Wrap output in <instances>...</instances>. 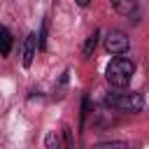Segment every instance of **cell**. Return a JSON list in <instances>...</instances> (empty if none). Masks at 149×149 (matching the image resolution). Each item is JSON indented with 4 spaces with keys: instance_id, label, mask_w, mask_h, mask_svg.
Instances as JSON below:
<instances>
[{
    "instance_id": "1",
    "label": "cell",
    "mask_w": 149,
    "mask_h": 149,
    "mask_svg": "<svg viewBox=\"0 0 149 149\" xmlns=\"http://www.w3.org/2000/svg\"><path fill=\"white\" fill-rule=\"evenodd\" d=\"M133 74H135V63H133L130 58H126V56L112 58L109 65H107V70H105V79H107V84L114 86V88L128 86L130 79H133Z\"/></svg>"
},
{
    "instance_id": "2",
    "label": "cell",
    "mask_w": 149,
    "mask_h": 149,
    "mask_svg": "<svg viewBox=\"0 0 149 149\" xmlns=\"http://www.w3.org/2000/svg\"><path fill=\"white\" fill-rule=\"evenodd\" d=\"M105 105L116 112H123V114H137L144 107V98H142V93H135V91H123V93L114 91V93L105 95Z\"/></svg>"
},
{
    "instance_id": "3",
    "label": "cell",
    "mask_w": 149,
    "mask_h": 149,
    "mask_svg": "<svg viewBox=\"0 0 149 149\" xmlns=\"http://www.w3.org/2000/svg\"><path fill=\"white\" fill-rule=\"evenodd\" d=\"M105 49L109 51V54H114V56H119V54H126L128 51V35L123 33V30H119V28H114V30H109L107 35H105Z\"/></svg>"
},
{
    "instance_id": "4",
    "label": "cell",
    "mask_w": 149,
    "mask_h": 149,
    "mask_svg": "<svg viewBox=\"0 0 149 149\" xmlns=\"http://www.w3.org/2000/svg\"><path fill=\"white\" fill-rule=\"evenodd\" d=\"M37 33H28V37L23 40V58H21V63H23V68H30L33 65V58H35V54H37Z\"/></svg>"
},
{
    "instance_id": "5",
    "label": "cell",
    "mask_w": 149,
    "mask_h": 149,
    "mask_svg": "<svg viewBox=\"0 0 149 149\" xmlns=\"http://www.w3.org/2000/svg\"><path fill=\"white\" fill-rule=\"evenodd\" d=\"M98 42H100V30H93V33L86 37L84 47H81V58H91L93 51H95V47H98Z\"/></svg>"
},
{
    "instance_id": "6",
    "label": "cell",
    "mask_w": 149,
    "mask_h": 149,
    "mask_svg": "<svg viewBox=\"0 0 149 149\" xmlns=\"http://www.w3.org/2000/svg\"><path fill=\"white\" fill-rule=\"evenodd\" d=\"M12 51V33L2 26L0 28V56H7Z\"/></svg>"
},
{
    "instance_id": "7",
    "label": "cell",
    "mask_w": 149,
    "mask_h": 149,
    "mask_svg": "<svg viewBox=\"0 0 149 149\" xmlns=\"http://www.w3.org/2000/svg\"><path fill=\"white\" fill-rule=\"evenodd\" d=\"M44 147H47V149H63V140H61L56 133H47V137H44Z\"/></svg>"
},
{
    "instance_id": "8",
    "label": "cell",
    "mask_w": 149,
    "mask_h": 149,
    "mask_svg": "<svg viewBox=\"0 0 149 149\" xmlns=\"http://www.w3.org/2000/svg\"><path fill=\"white\" fill-rule=\"evenodd\" d=\"M63 149H74V140H72V128L63 126Z\"/></svg>"
},
{
    "instance_id": "9",
    "label": "cell",
    "mask_w": 149,
    "mask_h": 149,
    "mask_svg": "<svg viewBox=\"0 0 149 149\" xmlns=\"http://www.w3.org/2000/svg\"><path fill=\"white\" fill-rule=\"evenodd\" d=\"M95 149H130L126 142H100L95 144Z\"/></svg>"
},
{
    "instance_id": "10",
    "label": "cell",
    "mask_w": 149,
    "mask_h": 149,
    "mask_svg": "<svg viewBox=\"0 0 149 149\" xmlns=\"http://www.w3.org/2000/svg\"><path fill=\"white\" fill-rule=\"evenodd\" d=\"M37 47L42 51L47 49V21H42V28H40V35H37Z\"/></svg>"
},
{
    "instance_id": "11",
    "label": "cell",
    "mask_w": 149,
    "mask_h": 149,
    "mask_svg": "<svg viewBox=\"0 0 149 149\" xmlns=\"http://www.w3.org/2000/svg\"><path fill=\"white\" fill-rule=\"evenodd\" d=\"M65 84H68V72H63V77H61V81H58V86H56V98H63Z\"/></svg>"
}]
</instances>
